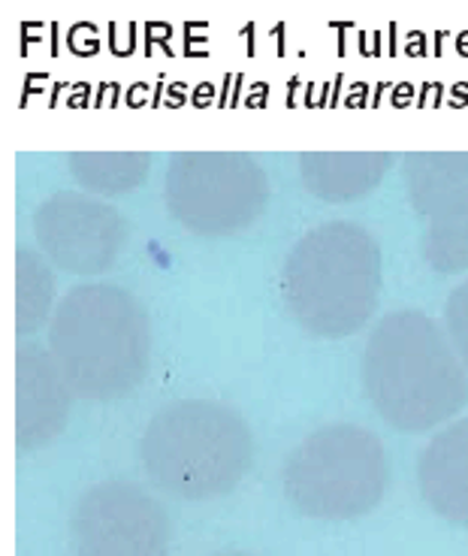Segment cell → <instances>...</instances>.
Returning a JSON list of instances; mask_svg holds the SVG:
<instances>
[{"label": "cell", "instance_id": "6da1fadb", "mask_svg": "<svg viewBox=\"0 0 468 556\" xmlns=\"http://www.w3.org/2000/svg\"><path fill=\"white\" fill-rule=\"evenodd\" d=\"M363 384L375 412L402 432L444 424L468 403L466 366L423 312L387 315L363 351Z\"/></svg>", "mask_w": 468, "mask_h": 556}, {"label": "cell", "instance_id": "7a4b0ae2", "mask_svg": "<svg viewBox=\"0 0 468 556\" xmlns=\"http://www.w3.org/2000/svg\"><path fill=\"white\" fill-rule=\"evenodd\" d=\"M49 354L83 400H115L152 366V324L134 293L115 285L69 291L52 315Z\"/></svg>", "mask_w": 468, "mask_h": 556}, {"label": "cell", "instance_id": "3957f363", "mask_svg": "<svg viewBox=\"0 0 468 556\" xmlns=\"http://www.w3.org/2000/svg\"><path fill=\"white\" fill-rule=\"evenodd\" d=\"M381 296V251L369 230L330 222L308 230L284 264V303L320 339L357 333Z\"/></svg>", "mask_w": 468, "mask_h": 556}, {"label": "cell", "instance_id": "277c9868", "mask_svg": "<svg viewBox=\"0 0 468 556\" xmlns=\"http://www.w3.org/2000/svg\"><path fill=\"white\" fill-rule=\"evenodd\" d=\"M142 469L176 500L227 496L251 469V430L227 405L179 400L164 405L139 439Z\"/></svg>", "mask_w": 468, "mask_h": 556}, {"label": "cell", "instance_id": "5b68a950", "mask_svg": "<svg viewBox=\"0 0 468 556\" xmlns=\"http://www.w3.org/2000/svg\"><path fill=\"white\" fill-rule=\"evenodd\" d=\"M387 454L372 432L330 424L303 439L284 466V496L317 520H354L384 500Z\"/></svg>", "mask_w": 468, "mask_h": 556}, {"label": "cell", "instance_id": "8992f818", "mask_svg": "<svg viewBox=\"0 0 468 556\" xmlns=\"http://www.w3.org/2000/svg\"><path fill=\"white\" fill-rule=\"evenodd\" d=\"M273 185L261 164L236 152H181L166 169V208L200 237H233L261 218Z\"/></svg>", "mask_w": 468, "mask_h": 556}, {"label": "cell", "instance_id": "52a82bcc", "mask_svg": "<svg viewBox=\"0 0 468 556\" xmlns=\"http://www.w3.org/2000/svg\"><path fill=\"white\" fill-rule=\"evenodd\" d=\"M69 527L76 556H166L173 542L164 505L127 481L88 486Z\"/></svg>", "mask_w": 468, "mask_h": 556}, {"label": "cell", "instance_id": "ba28073f", "mask_svg": "<svg viewBox=\"0 0 468 556\" xmlns=\"http://www.w3.org/2000/svg\"><path fill=\"white\" fill-rule=\"evenodd\" d=\"M34 230L46 261L76 276L106 273L127 245L125 218L83 191H61L34 212Z\"/></svg>", "mask_w": 468, "mask_h": 556}, {"label": "cell", "instance_id": "9c48e42d", "mask_svg": "<svg viewBox=\"0 0 468 556\" xmlns=\"http://www.w3.org/2000/svg\"><path fill=\"white\" fill-rule=\"evenodd\" d=\"M408 188L427 218L429 264L441 273L468 269V154L408 157Z\"/></svg>", "mask_w": 468, "mask_h": 556}, {"label": "cell", "instance_id": "30bf717a", "mask_svg": "<svg viewBox=\"0 0 468 556\" xmlns=\"http://www.w3.org/2000/svg\"><path fill=\"white\" fill-rule=\"evenodd\" d=\"M69 384L55 357L37 345L15 351V445L37 451L61 435L69 415Z\"/></svg>", "mask_w": 468, "mask_h": 556}, {"label": "cell", "instance_id": "8fae6325", "mask_svg": "<svg viewBox=\"0 0 468 556\" xmlns=\"http://www.w3.org/2000/svg\"><path fill=\"white\" fill-rule=\"evenodd\" d=\"M417 475L429 508L468 529V417L429 442Z\"/></svg>", "mask_w": 468, "mask_h": 556}, {"label": "cell", "instance_id": "7c38bea8", "mask_svg": "<svg viewBox=\"0 0 468 556\" xmlns=\"http://www.w3.org/2000/svg\"><path fill=\"white\" fill-rule=\"evenodd\" d=\"M390 161L393 157L381 152H305L300 154V169L312 194L330 203H347L372 194Z\"/></svg>", "mask_w": 468, "mask_h": 556}, {"label": "cell", "instance_id": "4fadbf2b", "mask_svg": "<svg viewBox=\"0 0 468 556\" xmlns=\"http://www.w3.org/2000/svg\"><path fill=\"white\" fill-rule=\"evenodd\" d=\"M67 161L73 179L88 194H130L152 169V154L142 152H79Z\"/></svg>", "mask_w": 468, "mask_h": 556}, {"label": "cell", "instance_id": "5bb4252c", "mask_svg": "<svg viewBox=\"0 0 468 556\" xmlns=\"http://www.w3.org/2000/svg\"><path fill=\"white\" fill-rule=\"evenodd\" d=\"M55 276L34 249L15 251V333L30 336L52 315Z\"/></svg>", "mask_w": 468, "mask_h": 556}, {"label": "cell", "instance_id": "9a60e30c", "mask_svg": "<svg viewBox=\"0 0 468 556\" xmlns=\"http://www.w3.org/2000/svg\"><path fill=\"white\" fill-rule=\"evenodd\" d=\"M444 324H447V339L454 345L456 357L463 361L468 372V281H463L444 308Z\"/></svg>", "mask_w": 468, "mask_h": 556}, {"label": "cell", "instance_id": "2e32d148", "mask_svg": "<svg viewBox=\"0 0 468 556\" xmlns=\"http://www.w3.org/2000/svg\"><path fill=\"white\" fill-rule=\"evenodd\" d=\"M215 556H249V554H239V551H230V554H215Z\"/></svg>", "mask_w": 468, "mask_h": 556}]
</instances>
